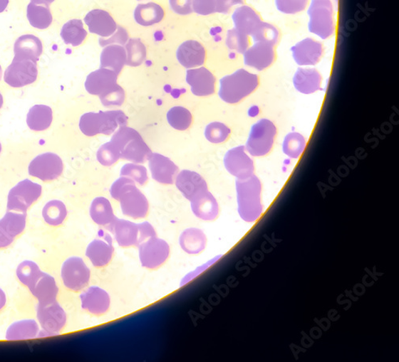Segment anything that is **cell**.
<instances>
[{
	"label": "cell",
	"instance_id": "cell-1",
	"mask_svg": "<svg viewBox=\"0 0 399 362\" xmlns=\"http://www.w3.org/2000/svg\"><path fill=\"white\" fill-rule=\"evenodd\" d=\"M113 198L119 201L124 215L135 218H144L149 211V202L144 194L138 189L134 180L128 177L118 179L110 188Z\"/></svg>",
	"mask_w": 399,
	"mask_h": 362
},
{
	"label": "cell",
	"instance_id": "cell-2",
	"mask_svg": "<svg viewBox=\"0 0 399 362\" xmlns=\"http://www.w3.org/2000/svg\"><path fill=\"white\" fill-rule=\"evenodd\" d=\"M120 154V158L134 164H144L152 152L140 134L128 126L120 127L111 139Z\"/></svg>",
	"mask_w": 399,
	"mask_h": 362
},
{
	"label": "cell",
	"instance_id": "cell-3",
	"mask_svg": "<svg viewBox=\"0 0 399 362\" xmlns=\"http://www.w3.org/2000/svg\"><path fill=\"white\" fill-rule=\"evenodd\" d=\"M238 211L246 221L256 220L262 213L261 203V184L254 174L236 182Z\"/></svg>",
	"mask_w": 399,
	"mask_h": 362
},
{
	"label": "cell",
	"instance_id": "cell-4",
	"mask_svg": "<svg viewBox=\"0 0 399 362\" xmlns=\"http://www.w3.org/2000/svg\"><path fill=\"white\" fill-rule=\"evenodd\" d=\"M128 118L123 111H108L85 113L81 117L79 127L84 135L94 137L98 134L109 136L120 127L126 126Z\"/></svg>",
	"mask_w": 399,
	"mask_h": 362
},
{
	"label": "cell",
	"instance_id": "cell-5",
	"mask_svg": "<svg viewBox=\"0 0 399 362\" xmlns=\"http://www.w3.org/2000/svg\"><path fill=\"white\" fill-rule=\"evenodd\" d=\"M219 83V97L226 103L236 104L256 90L259 85V78L245 70H239L222 78Z\"/></svg>",
	"mask_w": 399,
	"mask_h": 362
},
{
	"label": "cell",
	"instance_id": "cell-6",
	"mask_svg": "<svg viewBox=\"0 0 399 362\" xmlns=\"http://www.w3.org/2000/svg\"><path fill=\"white\" fill-rule=\"evenodd\" d=\"M310 32L326 39L333 35V6L330 0H311L309 9Z\"/></svg>",
	"mask_w": 399,
	"mask_h": 362
},
{
	"label": "cell",
	"instance_id": "cell-7",
	"mask_svg": "<svg viewBox=\"0 0 399 362\" xmlns=\"http://www.w3.org/2000/svg\"><path fill=\"white\" fill-rule=\"evenodd\" d=\"M276 127L267 119L259 120L252 126L246 149L252 156H264L271 151L274 144Z\"/></svg>",
	"mask_w": 399,
	"mask_h": 362
},
{
	"label": "cell",
	"instance_id": "cell-8",
	"mask_svg": "<svg viewBox=\"0 0 399 362\" xmlns=\"http://www.w3.org/2000/svg\"><path fill=\"white\" fill-rule=\"evenodd\" d=\"M37 318L43 329L39 337L56 336L66 323V314L56 302L48 304H38Z\"/></svg>",
	"mask_w": 399,
	"mask_h": 362
},
{
	"label": "cell",
	"instance_id": "cell-9",
	"mask_svg": "<svg viewBox=\"0 0 399 362\" xmlns=\"http://www.w3.org/2000/svg\"><path fill=\"white\" fill-rule=\"evenodd\" d=\"M42 186L25 179L10 191L8 198V211L26 213L28 208L41 196Z\"/></svg>",
	"mask_w": 399,
	"mask_h": 362
},
{
	"label": "cell",
	"instance_id": "cell-10",
	"mask_svg": "<svg viewBox=\"0 0 399 362\" xmlns=\"http://www.w3.org/2000/svg\"><path fill=\"white\" fill-rule=\"evenodd\" d=\"M38 77L37 63L31 59H13L5 71V82L14 88L34 83Z\"/></svg>",
	"mask_w": 399,
	"mask_h": 362
},
{
	"label": "cell",
	"instance_id": "cell-11",
	"mask_svg": "<svg viewBox=\"0 0 399 362\" xmlns=\"http://www.w3.org/2000/svg\"><path fill=\"white\" fill-rule=\"evenodd\" d=\"M139 259L142 266L155 270L162 266L170 256V245L157 237L150 238L138 245Z\"/></svg>",
	"mask_w": 399,
	"mask_h": 362
},
{
	"label": "cell",
	"instance_id": "cell-12",
	"mask_svg": "<svg viewBox=\"0 0 399 362\" xmlns=\"http://www.w3.org/2000/svg\"><path fill=\"white\" fill-rule=\"evenodd\" d=\"M61 275L64 285L74 292L83 290L89 284L90 278L89 267L82 258L76 257L65 261Z\"/></svg>",
	"mask_w": 399,
	"mask_h": 362
},
{
	"label": "cell",
	"instance_id": "cell-13",
	"mask_svg": "<svg viewBox=\"0 0 399 362\" xmlns=\"http://www.w3.org/2000/svg\"><path fill=\"white\" fill-rule=\"evenodd\" d=\"M31 176L42 181H51L58 179L63 171V163L55 153H43L33 159L29 165Z\"/></svg>",
	"mask_w": 399,
	"mask_h": 362
},
{
	"label": "cell",
	"instance_id": "cell-14",
	"mask_svg": "<svg viewBox=\"0 0 399 362\" xmlns=\"http://www.w3.org/2000/svg\"><path fill=\"white\" fill-rule=\"evenodd\" d=\"M224 164L226 169L239 179L252 176L255 170L254 161L245 153L243 146L235 147L226 153Z\"/></svg>",
	"mask_w": 399,
	"mask_h": 362
},
{
	"label": "cell",
	"instance_id": "cell-15",
	"mask_svg": "<svg viewBox=\"0 0 399 362\" xmlns=\"http://www.w3.org/2000/svg\"><path fill=\"white\" fill-rule=\"evenodd\" d=\"M176 186L190 202L209 191L205 180L199 174L188 170L182 171L177 174Z\"/></svg>",
	"mask_w": 399,
	"mask_h": 362
},
{
	"label": "cell",
	"instance_id": "cell-16",
	"mask_svg": "<svg viewBox=\"0 0 399 362\" xmlns=\"http://www.w3.org/2000/svg\"><path fill=\"white\" fill-rule=\"evenodd\" d=\"M149 166L152 177L159 183L174 184L179 169L175 163L158 153H152L149 159Z\"/></svg>",
	"mask_w": 399,
	"mask_h": 362
},
{
	"label": "cell",
	"instance_id": "cell-17",
	"mask_svg": "<svg viewBox=\"0 0 399 362\" xmlns=\"http://www.w3.org/2000/svg\"><path fill=\"white\" fill-rule=\"evenodd\" d=\"M186 82L190 85L192 92L196 96L206 97L215 92V77L204 67L188 70Z\"/></svg>",
	"mask_w": 399,
	"mask_h": 362
},
{
	"label": "cell",
	"instance_id": "cell-18",
	"mask_svg": "<svg viewBox=\"0 0 399 362\" xmlns=\"http://www.w3.org/2000/svg\"><path fill=\"white\" fill-rule=\"evenodd\" d=\"M323 46L311 38H305L291 48L292 56L299 65H314L321 61Z\"/></svg>",
	"mask_w": 399,
	"mask_h": 362
},
{
	"label": "cell",
	"instance_id": "cell-19",
	"mask_svg": "<svg viewBox=\"0 0 399 362\" xmlns=\"http://www.w3.org/2000/svg\"><path fill=\"white\" fill-rule=\"evenodd\" d=\"M274 48L268 43H256L244 52V64L259 71L267 69L274 62Z\"/></svg>",
	"mask_w": 399,
	"mask_h": 362
},
{
	"label": "cell",
	"instance_id": "cell-20",
	"mask_svg": "<svg viewBox=\"0 0 399 362\" xmlns=\"http://www.w3.org/2000/svg\"><path fill=\"white\" fill-rule=\"evenodd\" d=\"M88 26L90 32L96 33L102 38H108L114 35L118 26L108 11L103 10H93L84 18Z\"/></svg>",
	"mask_w": 399,
	"mask_h": 362
},
{
	"label": "cell",
	"instance_id": "cell-21",
	"mask_svg": "<svg viewBox=\"0 0 399 362\" xmlns=\"http://www.w3.org/2000/svg\"><path fill=\"white\" fill-rule=\"evenodd\" d=\"M80 299L83 309L96 315L105 314L110 306L109 294L98 287H89L81 294Z\"/></svg>",
	"mask_w": 399,
	"mask_h": 362
},
{
	"label": "cell",
	"instance_id": "cell-22",
	"mask_svg": "<svg viewBox=\"0 0 399 362\" xmlns=\"http://www.w3.org/2000/svg\"><path fill=\"white\" fill-rule=\"evenodd\" d=\"M117 73L113 70L100 68L92 72L86 78L85 87L90 95H102L117 85Z\"/></svg>",
	"mask_w": 399,
	"mask_h": 362
},
{
	"label": "cell",
	"instance_id": "cell-23",
	"mask_svg": "<svg viewBox=\"0 0 399 362\" xmlns=\"http://www.w3.org/2000/svg\"><path fill=\"white\" fill-rule=\"evenodd\" d=\"M110 230L115 234L118 244L123 247L139 245L138 225L132 221L115 218L109 225Z\"/></svg>",
	"mask_w": 399,
	"mask_h": 362
},
{
	"label": "cell",
	"instance_id": "cell-24",
	"mask_svg": "<svg viewBox=\"0 0 399 362\" xmlns=\"http://www.w3.org/2000/svg\"><path fill=\"white\" fill-rule=\"evenodd\" d=\"M114 251L110 236L105 235L104 239L93 240L86 249V255L93 265L103 267L110 262Z\"/></svg>",
	"mask_w": 399,
	"mask_h": 362
},
{
	"label": "cell",
	"instance_id": "cell-25",
	"mask_svg": "<svg viewBox=\"0 0 399 362\" xmlns=\"http://www.w3.org/2000/svg\"><path fill=\"white\" fill-rule=\"evenodd\" d=\"M177 58L185 68H194L204 63L205 50L201 43L190 40L179 46Z\"/></svg>",
	"mask_w": 399,
	"mask_h": 362
},
{
	"label": "cell",
	"instance_id": "cell-26",
	"mask_svg": "<svg viewBox=\"0 0 399 362\" xmlns=\"http://www.w3.org/2000/svg\"><path fill=\"white\" fill-rule=\"evenodd\" d=\"M29 290L39 304H48L56 302L58 288L56 280L49 274L43 272L36 283L29 287Z\"/></svg>",
	"mask_w": 399,
	"mask_h": 362
},
{
	"label": "cell",
	"instance_id": "cell-27",
	"mask_svg": "<svg viewBox=\"0 0 399 362\" xmlns=\"http://www.w3.org/2000/svg\"><path fill=\"white\" fill-rule=\"evenodd\" d=\"M14 53L16 58L31 59L37 63L43 53L42 42L34 36H23L16 40Z\"/></svg>",
	"mask_w": 399,
	"mask_h": 362
},
{
	"label": "cell",
	"instance_id": "cell-28",
	"mask_svg": "<svg viewBox=\"0 0 399 362\" xmlns=\"http://www.w3.org/2000/svg\"><path fill=\"white\" fill-rule=\"evenodd\" d=\"M232 19L236 29L251 36L262 23L261 17L248 6L238 8L234 13Z\"/></svg>",
	"mask_w": 399,
	"mask_h": 362
},
{
	"label": "cell",
	"instance_id": "cell-29",
	"mask_svg": "<svg viewBox=\"0 0 399 362\" xmlns=\"http://www.w3.org/2000/svg\"><path fill=\"white\" fill-rule=\"evenodd\" d=\"M295 88L304 95H311L321 88V75L314 69H298L294 78Z\"/></svg>",
	"mask_w": 399,
	"mask_h": 362
},
{
	"label": "cell",
	"instance_id": "cell-30",
	"mask_svg": "<svg viewBox=\"0 0 399 362\" xmlns=\"http://www.w3.org/2000/svg\"><path fill=\"white\" fill-rule=\"evenodd\" d=\"M191 208L197 218L204 220H212L218 216L219 206L217 200L209 191L191 201Z\"/></svg>",
	"mask_w": 399,
	"mask_h": 362
},
{
	"label": "cell",
	"instance_id": "cell-31",
	"mask_svg": "<svg viewBox=\"0 0 399 362\" xmlns=\"http://www.w3.org/2000/svg\"><path fill=\"white\" fill-rule=\"evenodd\" d=\"M126 64V51L120 45H109L101 53V68L109 69L117 73H121Z\"/></svg>",
	"mask_w": 399,
	"mask_h": 362
},
{
	"label": "cell",
	"instance_id": "cell-32",
	"mask_svg": "<svg viewBox=\"0 0 399 362\" xmlns=\"http://www.w3.org/2000/svg\"><path fill=\"white\" fill-rule=\"evenodd\" d=\"M39 334V327L35 320L26 319L11 324L6 333L8 341L28 340L36 339Z\"/></svg>",
	"mask_w": 399,
	"mask_h": 362
},
{
	"label": "cell",
	"instance_id": "cell-33",
	"mask_svg": "<svg viewBox=\"0 0 399 362\" xmlns=\"http://www.w3.org/2000/svg\"><path fill=\"white\" fill-rule=\"evenodd\" d=\"M53 119L52 110L49 106L38 105L33 106L26 116V124L36 132L48 129Z\"/></svg>",
	"mask_w": 399,
	"mask_h": 362
},
{
	"label": "cell",
	"instance_id": "cell-34",
	"mask_svg": "<svg viewBox=\"0 0 399 362\" xmlns=\"http://www.w3.org/2000/svg\"><path fill=\"white\" fill-rule=\"evenodd\" d=\"M179 243L185 252L195 255L202 252L205 249L207 239H206L205 234L201 230L192 228V229L186 230L182 233Z\"/></svg>",
	"mask_w": 399,
	"mask_h": 362
},
{
	"label": "cell",
	"instance_id": "cell-35",
	"mask_svg": "<svg viewBox=\"0 0 399 362\" xmlns=\"http://www.w3.org/2000/svg\"><path fill=\"white\" fill-rule=\"evenodd\" d=\"M90 217L99 225H110L116 218L109 200L98 197L93 201L90 208Z\"/></svg>",
	"mask_w": 399,
	"mask_h": 362
},
{
	"label": "cell",
	"instance_id": "cell-36",
	"mask_svg": "<svg viewBox=\"0 0 399 362\" xmlns=\"http://www.w3.org/2000/svg\"><path fill=\"white\" fill-rule=\"evenodd\" d=\"M164 15L162 6L155 3L139 4L135 11V21L144 26H152L161 22Z\"/></svg>",
	"mask_w": 399,
	"mask_h": 362
},
{
	"label": "cell",
	"instance_id": "cell-37",
	"mask_svg": "<svg viewBox=\"0 0 399 362\" xmlns=\"http://www.w3.org/2000/svg\"><path fill=\"white\" fill-rule=\"evenodd\" d=\"M88 36L81 20L72 19L63 26L61 37L66 44L73 46L81 45Z\"/></svg>",
	"mask_w": 399,
	"mask_h": 362
},
{
	"label": "cell",
	"instance_id": "cell-38",
	"mask_svg": "<svg viewBox=\"0 0 399 362\" xmlns=\"http://www.w3.org/2000/svg\"><path fill=\"white\" fill-rule=\"evenodd\" d=\"M28 18L32 26L46 29L52 23V15L48 6H39L31 3L28 6Z\"/></svg>",
	"mask_w": 399,
	"mask_h": 362
},
{
	"label": "cell",
	"instance_id": "cell-39",
	"mask_svg": "<svg viewBox=\"0 0 399 362\" xmlns=\"http://www.w3.org/2000/svg\"><path fill=\"white\" fill-rule=\"evenodd\" d=\"M26 213L8 211L0 220V225L10 237L15 239L24 232L26 227Z\"/></svg>",
	"mask_w": 399,
	"mask_h": 362
},
{
	"label": "cell",
	"instance_id": "cell-40",
	"mask_svg": "<svg viewBox=\"0 0 399 362\" xmlns=\"http://www.w3.org/2000/svg\"><path fill=\"white\" fill-rule=\"evenodd\" d=\"M68 215L65 204L58 200H53L46 204L43 210V217L46 223L57 226L61 225Z\"/></svg>",
	"mask_w": 399,
	"mask_h": 362
},
{
	"label": "cell",
	"instance_id": "cell-41",
	"mask_svg": "<svg viewBox=\"0 0 399 362\" xmlns=\"http://www.w3.org/2000/svg\"><path fill=\"white\" fill-rule=\"evenodd\" d=\"M126 64L136 67L141 65L146 58V49L144 44L138 38H131L125 44Z\"/></svg>",
	"mask_w": 399,
	"mask_h": 362
},
{
	"label": "cell",
	"instance_id": "cell-42",
	"mask_svg": "<svg viewBox=\"0 0 399 362\" xmlns=\"http://www.w3.org/2000/svg\"><path fill=\"white\" fill-rule=\"evenodd\" d=\"M169 124L179 131L188 129L192 124L191 112L184 107L177 106L172 108L167 113Z\"/></svg>",
	"mask_w": 399,
	"mask_h": 362
},
{
	"label": "cell",
	"instance_id": "cell-43",
	"mask_svg": "<svg viewBox=\"0 0 399 362\" xmlns=\"http://www.w3.org/2000/svg\"><path fill=\"white\" fill-rule=\"evenodd\" d=\"M43 272L39 267L33 261L26 260L18 266L16 270L17 277L24 285L28 288L36 283V281L41 276Z\"/></svg>",
	"mask_w": 399,
	"mask_h": 362
},
{
	"label": "cell",
	"instance_id": "cell-44",
	"mask_svg": "<svg viewBox=\"0 0 399 362\" xmlns=\"http://www.w3.org/2000/svg\"><path fill=\"white\" fill-rule=\"evenodd\" d=\"M305 145L306 140L301 134L291 132L284 139L283 150L285 155L292 159H298L302 155Z\"/></svg>",
	"mask_w": 399,
	"mask_h": 362
},
{
	"label": "cell",
	"instance_id": "cell-45",
	"mask_svg": "<svg viewBox=\"0 0 399 362\" xmlns=\"http://www.w3.org/2000/svg\"><path fill=\"white\" fill-rule=\"evenodd\" d=\"M279 36V31L275 26L264 22L252 36L255 43H264L274 46L277 43Z\"/></svg>",
	"mask_w": 399,
	"mask_h": 362
},
{
	"label": "cell",
	"instance_id": "cell-46",
	"mask_svg": "<svg viewBox=\"0 0 399 362\" xmlns=\"http://www.w3.org/2000/svg\"><path fill=\"white\" fill-rule=\"evenodd\" d=\"M231 131L222 123L214 122L206 127L204 136L209 142L219 144L224 142L230 135Z\"/></svg>",
	"mask_w": 399,
	"mask_h": 362
},
{
	"label": "cell",
	"instance_id": "cell-47",
	"mask_svg": "<svg viewBox=\"0 0 399 362\" xmlns=\"http://www.w3.org/2000/svg\"><path fill=\"white\" fill-rule=\"evenodd\" d=\"M246 33L236 28L228 31L226 44L230 50H234L239 53H244L249 48V38Z\"/></svg>",
	"mask_w": 399,
	"mask_h": 362
},
{
	"label": "cell",
	"instance_id": "cell-48",
	"mask_svg": "<svg viewBox=\"0 0 399 362\" xmlns=\"http://www.w3.org/2000/svg\"><path fill=\"white\" fill-rule=\"evenodd\" d=\"M121 177L130 178L141 186L148 181L147 170L145 166L135 164H125L121 170Z\"/></svg>",
	"mask_w": 399,
	"mask_h": 362
},
{
	"label": "cell",
	"instance_id": "cell-49",
	"mask_svg": "<svg viewBox=\"0 0 399 362\" xmlns=\"http://www.w3.org/2000/svg\"><path fill=\"white\" fill-rule=\"evenodd\" d=\"M98 162L105 166L115 164L120 158L117 147L111 142L103 144L97 152Z\"/></svg>",
	"mask_w": 399,
	"mask_h": 362
},
{
	"label": "cell",
	"instance_id": "cell-50",
	"mask_svg": "<svg viewBox=\"0 0 399 362\" xmlns=\"http://www.w3.org/2000/svg\"><path fill=\"white\" fill-rule=\"evenodd\" d=\"M102 104L105 106H121L125 100V92L118 84L99 96Z\"/></svg>",
	"mask_w": 399,
	"mask_h": 362
},
{
	"label": "cell",
	"instance_id": "cell-51",
	"mask_svg": "<svg viewBox=\"0 0 399 362\" xmlns=\"http://www.w3.org/2000/svg\"><path fill=\"white\" fill-rule=\"evenodd\" d=\"M309 0H276L277 9L284 14H296L307 6Z\"/></svg>",
	"mask_w": 399,
	"mask_h": 362
},
{
	"label": "cell",
	"instance_id": "cell-52",
	"mask_svg": "<svg viewBox=\"0 0 399 362\" xmlns=\"http://www.w3.org/2000/svg\"><path fill=\"white\" fill-rule=\"evenodd\" d=\"M192 9L198 15L214 14L217 12V0H192Z\"/></svg>",
	"mask_w": 399,
	"mask_h": 362
},
{
	"label": "cell",
	"instance_id": "cell-53",
	"mask_svg": "<svg viewBox=\"0 0 399 362\" xmlns=\"http://www.w3.org/2000/svg\"><path fill=\"white\" fill-rule=\"evenodd\" d=\"M129 36L128 31L121 26H118V31L115 32V35L112 36L109 39L100 38L99 43L100 46L105 48L113 43H119L120 45H125L126 42L128 41Z\"/></svg>",
	"mask_w": 399,
	"mask_h": 362
},
{
	"label": "cell",
	"instance_id": "cell-54",
	"mask_svg": "<svg viewBox=\"0 0 399 362\" xmlns=\"http://www.w3.org/2000/svg\"><path fill=\"white\" fill-rule=\"evenodd\" d=\"M171 9L179 15H190L192 12V0H170Z\"/></svg>",
	"mask_w": 399,
	"mask_h": 362
},
{
	"label": "cell",
	"instance_id": "cell-55",
	"mask_svg": "<svg viewBox=\"0 0 399 362\" xmlns=\"http://www.w3.org/2000/svg\"><path fill=\"white\" fill-rule=\"evenodd\" d=\"M139 229V245L144 243L150 238L157 237V233L149 223L138 224Z\"/></svg>",
	"mask_w": 399,
	"mask_h": 362
},
{
	"label": "cell",
	"instance_id": "cell-56",
	"mask_svg": "<svg viewBox=\"0 0 399 362\" xmlns=\"http://www.w3.org/2000/svg\"><path fill=\"white\" fill-rule=\"evenodd\" d=\"M243 3L244 0H217V12L227 14L232 6Z\"/></svg>",
	"mask_w": 399,
	"mask_h": 362
},
{
	"label": "cell",
	"instance_id": "cell-57",
	"mask_svg": "<svg viewBox=\"0 0 399 362\" xmlns=\"http://www.w3.org/2000/svg\"><path fill=\"white\" fill-rule=\"evenodd\" d=\"M14 240L15 239L10 237L9 234L4 231L1 225H0V249L9 246Z\"/></svg>",
	"mask_w": 399,
	"mask_h": 362
},
{
	"label": "cell",
	"instance_id": "cell-58",
	"mask_svg": "<svg viewBox=\"0 0 399 362\" xmlns=\"http://www.w3.org/2000/svg\"><path fill=\"white\" fill-rule=\"evenodd\" d=\"M6 298L4 292L0 288V311L3 309L6 304Z\"/></svg>",
	"mask_w": 399,
	"mask_h": 362
},
{
	"label": "cell",
	"instance_id": "cell-59",
	"mask_svg": "<svg viewBox=\"0 0 399 362\" xmlns=\"http://www.w3.org/2000/svg\"><path fill=\"white\" fill-rule=\"evenodd\" d=\"M55 0H31V3L39 5L44 4L46 6H49L51 4L54 2Z\"/></svg>",
	"mask_w": 399,
	"mask_h": 362
},
{
	"label": "cell",
	"instance_id": "cell-60",
	"mask_svg": "<svg viewBox=\"0 0 399 362\" xmlns=\"http://www.w3.org/2000/svg\"><path fill=\"white\" fill-rule=\"evenodd\" d=\"M9 0H0V13L4 12L8 6Z\"/></svg>",
	"mask_w": 399,
	"mask_h": 362
},
{
	"label": "cell",
	"instance_id": "cell-61",
	"mask_svg": "<svg viewBox=\"0 0 399 362\" xmlns=\"http://www.w3.org/2000/svg\"><path fill=\"white\" fill-rule=\"evenodd\" d=\"M3 104H4V98L1 93H0V109L2 108Z\"/></svg>",
	"mask_w": 399,
	"mask_h": 362
},
{
	"label": "cell",
	"instance_id": "cell-62",
	"mask_svg": "<svg viewBox=\"0 0 399 362\" xmlns=\"http://www.w3.org/2000/svg\"><path fill=\"white\" fill-rule=\"evenodd\" d=\"M2 75H3L2 68L1 66H0V80H1Z\"/></svg>",
	"mask_w": 399,
	"mask_h": 362
},
{
	"label": "cell",
	"instance_id": "cell-63",
	"mask_svg": "<svg viewBox=\"0 0 399 362\" xmlns=\"http://www.w3.org/2000/svg\"><path fill=\"white\" fill-rule=\"evenodd\" d=\"M1 151H2V145L1 144H0V153H1Z\"/></svg>",
	"mask_w": 399,
	"mask_h": 362
},
{
	"label": "cell",
	"instance_id": "cell-64",
	"mask_svg": "<svg viewBox=\"0 0 399 362\" xmlns=\"http://www.w3.org/2000/svg\"><path fill=\"white\" fill-rule=\"evenodd\" d=\"M138 1H139V0H138Z\"/></svg>",
	"mask_w": 399,
	"mask_h": 362
}]
</instances>
